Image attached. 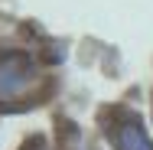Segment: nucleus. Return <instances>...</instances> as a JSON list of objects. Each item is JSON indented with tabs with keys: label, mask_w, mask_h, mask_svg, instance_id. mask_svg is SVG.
Here are the masks:
<instances>
[{
	"label": "nucleus",
	"mask_w": 153,
	"mask_h": 150,
	"mask_svg": "<svg viewBox=\"0 0 153 150\" xmlns=\"http://www.w3.org/2000/svg\"><path fill=\"white\" fill-rule=\"evenodd\" d=\"M33 85V65L20 52L0 56V98H16Z\"/></svg>",
	"instance_id": "1"
},
{
	"label": "nucleus",
	"mask_w": 153,
	"mask_h": 150,
	"mask_svg": "<svg viewBox=\"0 0 153 150\" xmlns=\"http://www.w3.org/2000/svg\"><path fill=\"white\" fill-rule=\"evenodd\" d=\"M111 140H114L117 150H153V140L147 137V131H143L137 114H124L111 127Z\"/></svg>",
	"instance_id": "2"
}]
</instances>
